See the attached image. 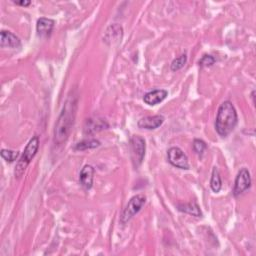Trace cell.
<instances>
[{
	"label": "cell",
	"mask_w": 256,
	"mask_h": 256,
	"mask_svg": "<svg viewBox=\"0 0 256 256\" xmlns=\"http://www.w3.org/2000/svg\"><path fill=\"white\" fill-rule=\"evenodd\" d=\"M210 187H211L212 191L215 193H218L221 190L222 180H221V176H220V173H219V170L217 169V167H213V169H212Z\"/></svg>",
	"instance_id": "obj_16"
},
{
	"label": "cell",
	"mask_w": 256,
	"mask_h": 256,
	"mask_svg": "<svg viewBox=\"0 0 256 256\" xmlns=\"http://www.w3.org/2000/svg\"><path fill=\"white\" fill-rule=\"evenodd\" d=\"M145 140L141 136L133 135L130 139V154L132 163L135 168H138L143 162L145 156Z\"/></svg>",
	"instance_id": "obj_5"
},
{
	"label": "cell",
	"mask_w": 256,
	"mask_h": 256,
	"mask_svg": "<svg viewBox=\"0 0 256 256\" xmlns=\"http://www.w3.org/2000/svg\"><path fill=\"white\" fill-rule=\"evenodd\" d=\"M206 148H207V145L203 140H201V139H194V141H193V150L197 153L198 155H202Z\"/></svg>",
	"instance_id": "obj_20"
},
{
	"label": "cell",
	"mask_w": 256,
	"mask_h": 256,
	"mask_svg": "<svg viewBox=\"0 0 256 256\" xmlns=\"http://www.w3.org/2000/svg\"><path fill=\"white\" fill-rule=\"evenodd\" d=\"M100 146V141L97 140V139H84L80 142H78L74 149L75 150H87V149H93V148H96Z\"/></svg>",
	"instance_id": "obj_17"
},
{
	"label": "cell",
	"mask_w": 256,
	"mask_h": 256,
	"mask_svg": "<svg viewBox=\"0 0 256 256\" xmlns=\"http://www.w3.org/2000/svg\"><path fill=\"white\" fill-rule=\"evenodd\" d=\"M109 127L108 123L105 119L102 118H89L86 120L84 125V133L85 134H93L95 132L101 131L103 129H107Z\"/></svg>",
	"instance_id": "obj_13"
},
{
	"label": "cell",
	"mask_w": 256,
	"mask_h": 256,
	"mask_svg": "<svg viewBox=\"0 0 256 256\" xmlns=\"http://www.w3.org/2000/svg\"><path fill=\"white\" fill-rule=\"evenodd\" d=\"M1 157L7 161V162H14L15 160H17L18 156H19V152L18 151H14V150H9V149H2L1 152Z\"/></svg>",
	"instance_id": "obj_18"
},
{
	"label": "cell",
	"mask_w": 256,
	"mask_h": 256,
	"mask_svg": "<svg viewBox=\"0 0 256 256\" xmlns=\"http://www.w3.org/2000/svg\"><path fill=\"white\" fill-rule=\"evenodd\" d=\"M215 61L216 60L212 55L205 54V55L202 56V58L199 60L198 63H199L200 67H210L215 63Z\"/></svg>",
	"instance_id": "obj_21"
},
{
	"label": "cell",
	"mask_w": 256,
	"mask_h": 256,
	"mask_svg": "<svg viewBox=\"0 0 256 256\" xmlns=\"http://www.w3.org/2000/svg\"><path fill=\"white\" fill-rule=\"evenodd\" d=\"M238 122L237 111L232 104V102L226 100L222 102L218 108L215 129L221 137H227L236 127Z\"/></svg>",
	"instance_id": "obj_2"
},
{
	"label": "cell",
	"mask_w": 256,
	"mask_h": 256,
	"mask_svg": "<svg viewBox=\"0 0 256 256\" xmlns=\"http://www.w3.org/2000/svg\"><path fill=\"white\" fill-rule=\"evenodd\" d=\"M78 98L77 95L72 92L71 95H68L61 113L55 123L54 127V144L59 146L63 144L69 137L72 127L74 125L76 111H77Z\"/></svg>",
	"instance_id": "obj_1"
},
{
	"label": "cell",
	"mask_w": 256,
	"mask_h": 256,
	"mask_svg": "<svg viewBox=\"0 0 256 256\" xmlns=\"http://www.w3.org/2000/svg\"><path fill=\"white\" fill-rule=\"evenodd\" d=\"M251 186V176L250 172L247 168L243 167L242 169L239 170L235 182H234V187H233V195L234 196H239L243 192H245L247 189H249Z\"/></svg>",
	"instance_id": "obj_7"
},
{
	"label": "cell",
	"mask_w": 256,
	"mask_h": 256,
	"mask_svg": "<svg viewBox=\"0 0 256 256\" xmlns=\"http://www.w3.org/2000/svg\"><path fill=\"white\" fill-rule=\"evenodd\" d=\"M123 37V28L121 25L114 23L107 27L104 35H103V42L107 45H116L119 44Z\"/></svg>",
	"instance_id": "obj_8"
},
{
	"label": "cell",
	"mask_w": 256,
	"mask_h": 256,
	"mask_svg": "<svg viewBox=\"0 0 256 256\" xmlns=\"http://www.w3.org/2000/svg\"><path fill=\"white\" fill-rule=\"evenodd\" d=\"M145 203H146V197L143 194H137L133 196L128 201L125 208L121 213L120 222L122 224H126L131 218H133V216H135L142 209Z\"/></svg>",
	"instance_id": "obj_4"
},
{
	"label": "cell",
	"mask_w": 256,
	"mask_h": 256,
	"mask_svg": "<svg viewBox=\"0 0 256 256\" xmlns=\"http://www.w3.org/2000/svg\"><path fill=\"white\" fill-rule=\"evenodd\" d=\"M168 91L165 89H155L147 92L143 96V101L147 105L154 106L157 105L167 97Z\"/></svg>",
	"instance_id": "obj_9"
},
{
	"label": "cell",
	"mask_w": 256,
	"mask_h": 256,
	"mask_svg": "<svg viewBox=\"0 0 256 256\" xmlns=\"http://www.w3.org/2000/svg\"><path fill=\"white\" fill-rule=\"evenodd\" d=\"M16 5H21V6H29L31 4V1H25V0H21V1H14Z\"/></svg>",
	"instance_id": "obj_22"
},
{
	"label": "cell",
	"mask_w": 256,
	"mask_h": 256,
	"mask_svg": "<svg viewBox=\"0 0 256 256\" xmlns=\"http://www.w3.org/2000/svg\"><path fill=\"white\" fill-rule=\"evenodd\" d=\"M186 62H187V55L186 54H181L180 56H178L177 58H175L172 61L171 65H170V69L172 71H178L185 66Z\"/></svg>",
	"instance_id": "obj_19"
},
{
	"label": "cell",
	"mask_w": 256,
	"mask_h": 256,
	"mask_svg": "<svg viewBox=\"0 0 256 256\" xmlns=\"http://www.w3.org/2000/svg\"><path fill=\"white\" fill-rule=\"evenodd\" d=\"M38 148H39V137L37 135H35L29 140L28 144L26 145V147L23 151V154H22L21 158L18 160V162L16 164L15 171H14L16 178H20L23 175L27 166L29 165L31 160L35 157V155L37 154Z\"/></svg>",
	"instance_id": "obj_3"
},
{
	"label": "cell",
	"mask_w": 256,
	"mask_h": 256,
	"mask_svg": "<svg viewBox=\"0 0 256 256\" xmlns=\"http://www.w3.org/2000/svg\"><path fill=\"white\" fill-rule=\"evenodd\" d=\"M54 25H55V21L53 19L45 18V17L39 18L36 23V31L38 36L43 38L49 37L53 31Z\"/></svg>",
	"instance_id": "obj_12"
},
{
	"label": "cell",
	"mask_w": 256,
	"mask_h": 256,
	"mask_svg": "<svg viewBox=\"0 0 256 256\" xmlns=\"http://www.w3.org/2000/svg\"><path fill=\"white\" fill-rule=\"evenodd\" d=\"M94 173H95V169L93 168L92 165H89V164L84 165L83 168L81 169L79 174V182L84 189L89 190L92 188Z\"/></svg>",
	"instance_id": "obj_14"
},
{
	"label": "cell",
	"mask_w": 256,
	"mask_h": 256,
	"mask_svg": "<svg viewBox=\"0 0 256 256\" xmlns=\"http://www.w3.org/2000/svg\"><path fill=\"white\" fill-rule=\"evenodd\" d=\"M164 117L162 115H152V116H146L141 118L137 125L141 129H147V130H154L158 127H160L164 122Z\"/></svg>",
	"instance_id": "obj_11"
},
{
	"label": "cell",
	"mask_w": 256,
	"mask_h": 256,
	"mask_svg": "<svg viewBox=\"0 0 256 256\" xmlns=\"http://www.w3.org/2000/svg\"><path fill=\"white\" fill-rule=\"evenodd\" d=\"M0 46L2 48H19L21 46V40L14 33L1 30L0 32Z\"/></svg>",
	"instance_id": "obj_10"
},
{
	"label": "cell",
	"mask_w": 256,
	"mask_h": 256,
	"mask_svg": "<svg viewBox=\"0 0 256 256\" xmlns=\"http://www.w3.org/2000/svg\"><path fill=\"white\" fill-rule=\"evenodd\" d=\"M167 158L171 165L176 168L187 170L189 169L188 157L179 147H171L167 150Z\"/></svg>",
	"instance_id": "obj_6"
},
{
	"label": "cell",
	"mask_w": 256,
	"mask_h": 256,
	"mask_svg": "<svg viewBox=\"0 0 256 256\" xmlns=\"http://www.w3.org/2000/svg\"><path fill=\"white\" fill-rule=\"evenodd\" d=\"M177 209L181 212L187 213V214L195 216V217H201L202 216L201 209L195 201H192V202H189V203H184V204H178Z\"/></svg>",
	"instance_id": "obj_15"
}]
</instances>
